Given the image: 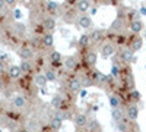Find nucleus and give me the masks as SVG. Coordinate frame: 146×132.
Masks as SVG:
<instances>
[{"instance_id": "obj_1", "label": "nucleus", "mask_w": 146, "mask_h": 132, "mask_svg": "<svg viewBox=\"0 0 146 132\" xmlns=\"http://www.w3.org/2000/svg\"><path fill=\"white\" fill-rule=\"evenodd\" d=\"M129 40H130V47H129V49H130L133 53L139 52L142 47H143V38L140 37V35H131Z\"/></svg>"}, {"instance_id": "obj_2", "label": "nucleus", "mask_w": 146, "mask_h": 132, "mask_svg": "<svg viewBox=\"0 0 146 132\" xmlns=\"http://www.w3.org/2000/svg\"><path fill=\"white\" fill-rule=\"evenodd\" d=\"M126 117L129 119L130 122H136L137 117H139V107L136 104H129L127 109H126Z\"/></svg>"}, {"instance_id": "obj_3", "label": "nucleus", "mask_w": 146, "mask_h": 132, "mask_svg": "<svg viewBox=\"0 0 146 132\" xmlns=\"http://www.w3.org/2000/svg\"><path fill=\"white\" fill-rule=\"evenodd\" d=\"M88 123H89V117L85 113H78L75 116V125H76V128H79V129L80 128H86Z\"/></svg>"}, {"instance_id": "obj_4", "label": "nucleus", "mask_w": 146, "mask_h": 132, "mask_svg": "<svg viewBox=\"0 0 146 132\" xmlns=\"http://www.w3.org/2000/svg\"><path fill=\"white\" fill-rule=\"evenodd\" d=\"M18 53H19L22 60H29V59L34 56V49H32L31 46H22Z\"/></svg>"}, {"instance_id": "obj_5", "label": "nucleus", "mask_w": 146, "mask_h": 132, "mask_svg": "<svg viewBox=\"0 0 146 132\" xmlns=\"http://www.w3.org/2000/svg\"><path fill=\"white\" fill-rule=\"evenodd\" d=\"M78 23H79V27L80 28H83V29H89L94 23H92V18L89 16V15H80L79 18H78Z\"/></svg>"}, {"instance_id": "obj_6", "label": "nucleus", "mask_w": 146, "mask_h": 132, "mask_svg": "<svg viewBox=\"0 0 146 132\" xmlns=\"http://www.w3.org/2000/svg\"><path fill=\"white\" fill-rule=\"evenodd\" d=\"M115 53V46L113 44V43H104L102 44V47H101V54L104 56V57H110V56H113Z\"/></svg>"}, {"instance_id": "obj_7", "label": "nucleus", "mask_w": 146, "mask_h": 132, "mask_svg": "<svg viewBox=\"0 0 146 132\" xmlns=\"http://www.w3.org/2000/svg\"><path fill=\"white\" fill-rule=\"evenodd\" d=\"M12 103H13V107H15V109H19V110H22V109H25V107H27V98L23 97L22 94L15 95L13 100H12Z\"/></svg>"}, {"instance_id": "obj_8", "label": "nucleus", "mask_w": 146, "mask_h": 132, "mask_svg": "<svg viewBox=\"0 0 146 132\" xmlns=\"http://www.w3.org/2000/svg\"><path fill=\"white\" fill-rule=\"evenodd\" d=\"M120 59L124 63H131L133 60H135V53H133L130 49H123L120 52Z\"/></svg>"}, {"instance_id": "obj_9", "label": "nucleus", "mask_w": 146, "mask_h": 132, "mask_svg": "<svg viewBox=\"0 0 146 132\" xmlns=\"http://www.w3.org/2000/svg\"><path fill=\"white\" fill-rule=\"evenodd\" d=\"M129 28H130V31L135 34V35H137L140 31H143V22L140 19H133L129 23Z\"/></svg>"}, {"instance_id": "obj_10", "label": "nucleus", "mask_w": 146, "mask_h": 132, "mask_svg": "<svg viewBox=\"0 0 146 132\" xmlns=\"http://www.w3.org/2000/svg\"><path fill=\"white\" fill-rule=\"evenodd\" d=\"M42 28H44L47 32H53L54 28H56V19H54L53 16L44 18V21H42Z\"/></svg>"}, {"instance_id": "obj_11", "label": "nucleus", "mask_w": 146, "mask_h": 132, "mask_svg": "<svg viewBox=\"0 0 146 132\" xmlns=\"http://www.w3.org/2000/svg\"><path fill=\"white\" fill-rule=\"evenodd\" d=\"M89 35H91V41H94V43H101V41L104 40V37H105V31L101 29V28H98V29H94Z\"/></svg>"}, {"instance_id": "obj_12", "label": "nucleus", "mask_w": 146, "mask_h": 132, "mask_svg": "<svg viewBox=\"0 0 146 132\" xmlns=\"http://www.w3.org/2000/svg\"><path fill=\"white\" fill-rule=\"evenodd\" d=\"M41 41H42V46L47 47V49H51L54 46V35L51 32H45L42 37H41Z\"/></svg>"}, {"instance_id": "obj_13", "label": "nucleus", "mask_w": 146, "mask_h": 132, "mask_svg": "<svg viewBox=\"0 0 146 132\" xmlns=\"http://www.w3.org/2000/svg\"><path fill=\"white\" fill-rule=\"evenodd\" d=\"M96 62H98V54H96L95 52H88L86 56H85V63H86L88 66H95Z\"/></svg>"}, {"instance_id": "obj_14", "label": "nucleus", "mask_w": 146, "mask_h": 132, "mask_svg": "<svg viewBox=\"0 0 146 132\" xmlns=\"http://www.w3.org/2000/svg\"><path fill=\"white\" fill-rule=\"evenodd\" d=\"M69 90L72 92H79L82 91V81L78 79V78H73L69 81Z\"/></svg>"}, {"instance_id": "obj_15", "label": "nucleus", "mask_w": 146, "mask_h": 132, "mask_svg": "<svg viewBox=\"0 0 146 132\" xmlns=\"http://www.w3.org/2000/svg\"><path fill=\"white\" fill-rule=\"evenodd\" d=\"M63 103H64V98H63V97H62V95H60V94L54 95V97L51 98V101H50L51 107H54L56 110H60V109H63Z\"/></svg>"}, {"instance_id": "obj_16", "label": "nucleus", "mask_w": 146, "mask_h": 132, "mask_svg": "<svg viewBox=\"0 0 146 132\" xmlns=\"http://www.w3.org/2000/svg\"><path fill=\"white\" fill-rule=\"evenodd\" d=\"M62 125H63V119L60 117L58 115H56V116H53V117L50 119V128L54 129L56 132L62 128Z\"/></svg>"}, {"instance_id": "obj_17", "label": "nucleus", "mask_w": 146, "mask_h": 132, "mask_svg": "<svg viewBox=\"0 0 146 132\" xmlns=\"http://www.w3.org/2000/svg\"><path fill=\"white\" fill-rule=\"evenodd\" d=\"M21 75H22V70H21L19 65H12L9 68V76H10V79H19Z\"/></svg>"}, {"instance_id": "obj_18", "label": "nucleus", "mask_w": 146, "mask_h": 132, "mask_svg": "<svg viewBox=\"0 0 146 132\" xmlns=\"http://www.w3.org/2000/svg\"><path fill=\"white\" fill-rule=\"evenodd\" d=\"M45 7L48 10V13H51V15H58V12H60V5L57 2H47Z\"/></svg>"}, {"instance_id": "obj_19", "label": "nucleus", "mask_w": 146, "mask_h": 132, "mask_svg": "<svg viewBox=\"0 0 146 132\" xmlns=\"http://www.w3.org/2000/svg\"><path fill=\"white\" fill-rule=\"evenodd\" d=\"M91 2H88V0H79V2L76 3V7H78V10L79 12H82V13L85 15V13H86V12L91 9Z\"/></svg>"}, {"instance_id": "obj_20", "label": "nucleus", "mask_w": 146, "mask_h": 132, "mask_svg": "<svg viewBox=\"0 0 146 132\" xmlns=\"http://www.w3.org/2000/svg\"><path fill=\"white\" fill-rule=\"evenodd\" d=\"M34 82H35V85L36 87H40V88H44L45 85H47V78H45V75L44 74H36L35 75V79H34Z\"/></svg>"}, {"instance_id": "obj_21", "label": "nucleus", "mask_w": 146, "mask_h": 132, "mask_svg": "<svg viewBox=\"0 0 146 132\" xmlns=\"http://www.w3.org/2000/svg\"><path fill=\"white\" fill-rule=\"evenodd\" d=\"M19 68H21V70H22V74H31L32 69H34L31 60H21Z\"/></svg>"}, {"instance_id": "obj_22", "label": "nucleus", "mask_w": 146, "mask_h": 132, "mask_svg": "<svg viewBox=\"0 0 146 132\" xmlns=\"http://www.w3.org/2000/svg\"><path fill=\"white\" fill-rule=\"evenodd\" d=\"M48 59H50V62L53 65H60V62H62V53L57 50H53L50 53V56H48Z\"/></svg>"}, {"instance_id": "obj_23", "label": "nucleus", "mask_w": 146, "mask_h": 132, "mask_svg": "<svg viewBox=\"0 0 146 132\" xmlns=\"http://www.w3.org/2000/svg\"><path fill=\"white\" fill-rule=\"evenodd\" d=\"M120 97L118 95H115V94H111L108 97V104H110V107H111V109H118L120 107Z\"/></svg>"}, {"instance_id": "obj_24", "label": "nucleus", "mask_w": 146, "mask_h": 132, "mask_svg": "<svg viewBox=\"0 0 146 132\" xmlns=\"http://www.w3.org/2000/svg\"><path fill=\"white\" fill-rule=\"evenodd\" d=\"M88 131L89 132H101V125L98 121H95V119H89V123H88Z\"/></svg>"}, {"instance_id": "obj_25", "label": "nucleus", "mask_w": 146, "mask_h": 132, "mask_svg": "<svg viewBox=\"0 0 146 132\" xmlns=\"http://www.w3.org/2000/svg\"><path fill=\"white\" fill-rule=\"evenodd\" d=\"M75 19H76V10L75 9H69L66 13H63V21L67 22V23L73 22Z\"/></svg>"}, {"instance_id": "obj_26", "label": "nucleus", "mask_w": 146, "mask_h": 132, "mask_svg": "<svg viewBox=\"0 0 146 132\" xmlns=\"http://www.w3.org/2000/svg\"><path fill=\"white\" fill-rule=\"evenodd\" d=\"M111 117H113V121L117 123V122H120L121 119L124 117V113H123V110H121L120 107H118V109H113L111 110Z\"/></svg>"}, {"instance_id": "obj_27", "label": "nucleus", "mask_w": 146, "mask_h": 132, "mask_svg": "<svg viewBox=\"0 0 146 132\" xmlns=\"http://www.w3.org/2000/svg\"><path fill=\"white\" fill-rule=\"evenodd\" d=\"M64 65H66V68H67V69L73 70V69H75V68L78 66V60H76V57H73V56H69V57H66Z\"/></svg>"}, {"instance_id": "obj_28", "label": "nucleus", "mask_w": 146, "mask_h": 132, "mask_svg": "<svg viewBox=\"0 0 146 132\" xmlns=\"http://www.w3.org/2000/svg\"><path fill=\"white\" fill-rule=\"evenodd\" d=\"M123 23H124V21L118 16L115 21H113V23H111V27H110V29H111V31H120L121 28H123Z\"/></svg>"}, {"instance_id": "obj_29", "label": "nucleus", "mask_w": 146, "mask_h": 132, "mask_svg": "<svg viewBox=\"0 0 146 132\" xmlns=\"http://www.w3.org/2000/svg\"><path fill=\"white\" fill-rule=\"evenodd\" d=\"M91 43V35L89 34H82L79 37V46L80 47H88Z\"/></svg>"}, {"instance_id": "obj_30", "label": "nucleus", "mask_w": 146, "mask_h": 132, "mask_svg": "<svg viewBox=\"0 0 146 132\" xmlns=\"http://www.w3.org/2000/svg\"><path fill=\"white\" fill-rule=\"evenodd\" d=\"M129 119L127 117H123L120 122H117V128H118V131H121V132H127V128H129Z\"/></svg>"}, {"instance_id": "obj_31", "label": "nucleus", "mask_w": 146, "mask_h": 132, "mask_svg": "<svg viewBox=\"0 0 146 132\" xmlns=\"http://www.w3.org/2000/svg\"><path fill=\"white\" fill-rule=\"evenodd\" d=\"M25 25L23 23H21V22H16V23H13V31H15V34H18V35H23V32H25Z\"/></svg>"}, {"instance_id": "obj_32", "label": "nucleus", "mask_w": 146, "mask_h": 132, "mask_svg": "<svg viewBox=\"0 0 146 132\" xmlns=\"http://www.w3.org/2000/svg\"><path fill=\"white\" fill-rule=\"evenodd\" d=\"M44 75H45L47 81H50V82H53V81L57 79V75H56V70H54V69H47Z\"/></svg>"}, {"instance_id": "obj_33", "label": "nucleus", "mask_w": 146, "mask_h": 132, "mask_svg": "<svg viewBox=\"0 0 146 132\" xmlns=\"http://www.w3.org/2000/svg\"><path fill=\"white\" fill-rule=\"evenodd\" d=\"M40 46H42L41 37H38V35H34V37L31 38V47H32V49H38Z\"/></svg>"}, {"instance_id": "obj_34", "label": "nucleus", "mask_w": 146, "mask_h": 132, "mask_svg": "<svg viewBox=\"0 0 146 132\" xmlns=\"http://www.w3.org/2000/svg\"><path fill=\"white\" fill-rule=\"evenodd\" d=\"M129 95H130V100L133 101V104L137 103V101H140V91H137V90H131V92H130Z\"/></svg>"}, {"instance_id": "obj_35", "label": "nucleus", "mask_w": 146, "mask_h": 132, "mask_svg": "<svg viewBox=\"0 0 146 132\" xmlns=\"http://www.w3.org/2000/svg\"><path fill=\"white\" fill-rule=\"evenodd\" d=\"M118 75H120V66L118 65H113V68H111V76L117 78Z\"/></svg>"}, {"instance_id": "obj_36", "label": "nucleus", "mask_w": 146, "mask_h": 132, "mask_svg": "<svg viewBox=\"0 0 146 132\" xmlns=\"http://www.w3.org/2000/svg\"><path fill=\"white\" fill-rule=\"evenodd\" d=\"M13 18L15 19H21L22 18V10L21 9H15L13 10Z\"/></svg>"}, {"instance_id": "obj_37", "label": "nucleus", "mask_w": 146, "mask_h": 132, "mask_svg": "<svg viewBox=\"0 0 146 132\" xmlns=\"http://www.w3.org/2000/svg\"><path fill=\"white\" fill-rule=\"evenodd\" d=\"M139 13H140L142 16H146V6H142V7L139 9Z\"/></svg>"}, {"instance_id": "obj_38", "label": "nucleus", "mask_w": 146, "mask_h": 132, "mask_svg": "<svg viewBox=\"0 0 146 132\" xmlns=\"http://www.w3.org/2000/svg\"><path fill=\"white\" fill-rule=\"evenodd\" d=\"M5 69H6V66H5V62H2V60H0V75H2L3 72H5Z\"/></svg>"}, {"instance_id": "obj_39", "label": "nucleus", "mask_w": 146, "mask_h": 132, "mask_svg": "<svg viewBox=\"0 0 146 132\" xmlns=\"http://www.w3.org/2000/svg\"><path fill=\"white\" fill-rule=\"evenodd\" d=\"M16 132H31V131H29V129H28L27 126H22V128H19V129H18Z\"/></svg>"}, {"instance_id": "obj_40", "label": "nucleus", "mask_w": 146, "mask_h": 132, "mask_svg": "<svg viewBox=\"0 0 146 132\" xmlns=\"http://www.w3.org/2000/svg\"><path fill=\"white\" fill-rule=\"evenodd\" d=\"M86 95H88V91H86V90H82V91H80V97H82V98H85Z\"/></svg>"}, {"instance_id": "obj_41", "label": "nucleus", "mask_w": 146, "mask_h": 132, "mask_svg": "<svg viewBox=\"0 0 146 132\" xmlns=\"http://www.w3.org/2000/svg\"><path fill=\"white\" fill-rule=\"evenodd\" d=\"M6 6H7V5H6V2H3V0H0V10H3Z\"/></svg>"}, {"instance_id": "obj_42", "label": "nucleus", "mask_w": 146, "mask_h": 132, "mask_svg": "<svg viewBox=\"0 0 146 132\" xmlns=\"http://www.w3.org/2000/svg\"><path fill=\"white\" fill-rule=\"evenodd\" d=\"M91 12H92V15H96V12H98V9H96V7H92V10H91Z\"/></svg>"}, {"instance_id": "obj_43", "label": "nucleus", "mask_w": 146, "mask_h": 132, "mask_svg": "<svg viewBox=\"0 0 146 132\" xmlns=\"http://www.w3.org/2000/svg\"><path fill=\"white\" fill-rule=\"evenodd\" d=\"M0 132H3V131H2V129H0Z\"/></svg>"}, {"instance_id": "obj_44", "label": "nucleus", "mask_w": 146, "mask_h": 132, "mask_svg": "<svg viewBox=\"0 0 146 132\" xmlns=\"http://www.w3.org/2000/svg\"><path fill=\"white\" fill-rule=\"evenodd\" d=\"M145 69H146V65H145Z\"/></svg>"}, {"instance_id": "obj_45", "label": "nucleus", "mask_w": 146, "mask_h": 132, "mask_svg": "<svg viewBox=\"0 0 146 132\" xmlns=\"http://www.w3.org/2000/svg\"><path fill=\"white\" fill-rule=\"evenodd\" d=\"M35 132H38V131H35Z\"/></svg>"}]
</instances>
